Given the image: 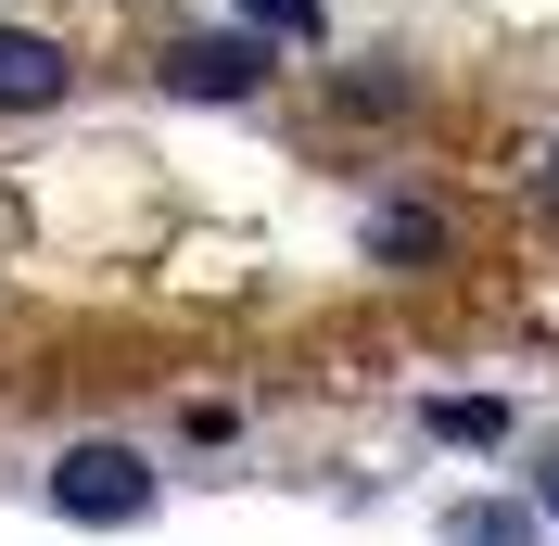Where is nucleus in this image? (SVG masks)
<instances>
[{"label":"nucleus","instance_id":"7ed1b4c3","mask_svg":"<svg viewBox=\"0 0 559 546\" xmlns=\"http://www.w3.org/2000/svg\"><path fill=\"white\" fill-rule=\"evenodd\" d=\"M0 103H64V51L38 26H0Z\"/></svg>","mask_w":559,"mask_h":546},{"label":"nucleus","instance_id":"6e6552de","mask_svg":"<svg viewBox=\"0 0 559 546\" xmlns=\"http://www.w3.org/2000/svg\"><path fill=\"white\" fill-rule=\"evenodd\" d=\"M534 204H547V216H559V153H547V178H534Z\"/></svg>","mask_w":559,"mask_h":546},{"label":"nucleus","instance_id":"423d86ee","mask_svg":"<svg viewBox=\"0 0 559 546\" xmlns=\"http://www.w3.org/2000/svg\"><path fill=\"white\" fill-rule=\"evenodd\" d=\"M445 546H534L522 509H445Z\"/></svg>","mask_w":559,"mask_h":546},{"label":"nucleus","instance_id":"20e7f679","mask_svg":"<svg viewBox=\"0 0 559 546\" xmlns=\"http://www.w3.org/2000/svg\"><path fill=\"white\" fill-rule=\"evenodd\" d=\"M432 432H445V444H509V394H445Z\"/></svg>","mask_w":559,"mask_h":546},{"label":"nucleus","instance_id":"1a4fd4ad","mask_svg":"<svg viewBox=\"0 0 559 546\" xmlns=\"http://www.w3.org/2000/svg\"><path fill=\"white\" fill-rule=\"evenodd\" d=\"M547 509H559V471H547Z\"/></svg>","mask_w":559,"mask_h":546},{"label":"nucleus","instance_id":"0eeeda50","mask_svg":"<svg viewBox=\"0 0 559 546\" xmlns=\"http://www.w3.org/2000/svg\"><path fill=\"white\" fill-rule=\"evenodd\" d=\"M242 26H254V38H318L331 13H318V0H242Z\"/></svg>","mask_w":559,"mask_h":546},{"label":"nucleus","instance_id":"39448f33","mask_svg":"<svg viewBox=\"0 0 559 546\" xmlns=\"http://www.w3.org/2000/svg\"><path fill=\"white\" fill-rule=\"evenodd\" d=\"M369 254H445V216H419V204H382V216H369Z\"/></svg>","mask_w":559,"mask_h":546},{"label":"nucleus","instance_id":"f257e3e1","mask_svg":"<svg viewBox=\"0 0 559 546\" xmlns=\"http://www.w3.org/2000/svg\"><path fill=\"white\" fill-rule=\"evenodd\" d=\"M51 509L64 521H140L153 509V471H140V444H64V458H51Z\"/></svg>","mask_w":559,"mask_h":546},{"label":"nucleus","instance_id":"f03ea898","mask_svg":"<svg viewBox=\"0 0 559 546\" xmlns=\"http://www.w3.org/2000/svg\"><path fill=\"white\" fill-rule=\"evenodd\" d=\"M166 90H178V103H254V90H267V38H254V26L178 38V51H166Z\"/></svg>","mask_w":559,"mask_h":546}]
</instances>
